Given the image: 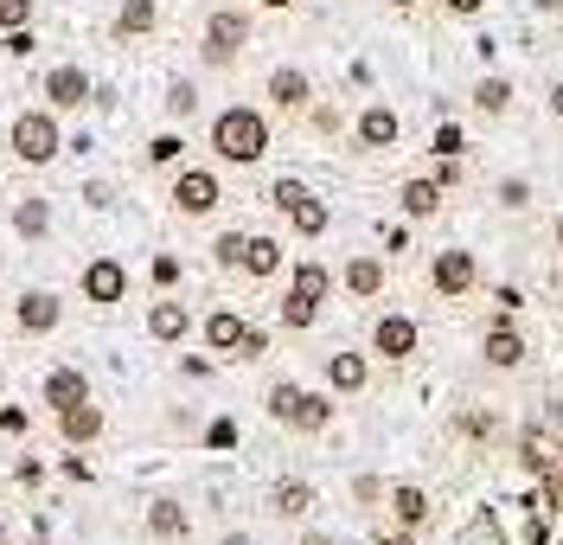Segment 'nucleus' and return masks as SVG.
I'll list each match as a JSON object with an SVG mask.
<instances>
[{
    "label": "nucleus",
    "instance_id": "nucleus-1",
    "mask_svg": "<svg viewBox=\"0 0 563 545\" xmlns=\"http://www.w3.org/2000/svg\"><path fill=\"white\" fill-rule=\"evenodd\" d=\"M211 154L224 161V167H256L263 154H269V116L250 103H231L211 116Z\"/></svg>",
    "mask_w": 563,
    "mask_h": 545
},
{
    "label": "nucleus",
    "instance_id": "nucleus-2",
    "mask_svg": "<svg viewBox=\"0 0 563 545\" xmlns=\"http://www.w3.org/2000/svg\"><path fill=\"white\" fill-rule=\"evenodd\" d=\"M263 411L276 417L282 430H295V436H320L327 424H333V399H320V392H308V385H295V379H282V385H269V399H263Z\"/></svg>",
    "mask_w": 563,
    "mask_h": 545
},
{
    "label": "nucleus",
    "instance_id": "nucleus-3",
    "mask_svg": "<svg viewBox=\"0 0 563 545\" xmlns=\"http://www.w3.org/2000/svg\"><path fill=\"white\" fill-rule=\"evenodd\" d=\"M429 290L442 295V302H467V295L481 290V257L467 251V244L435 251L429 257Z\"/></svg>",
    "mask_w": 563,
    "mask_h": 545
},
{
    "label": "nucleus",
    "instance_id": "nucleus-4",
    "mask_svg": "<svg viewBox=\"0 0 563 545\" xmlns=\"http://www.w3.org/2000/svg\"><path fill=\"white\" fill-rule=\"evenodd\" d=\"M417 353H422V327H417V315H397V308H385V315L372 321V360L410 366Z\"/></svg>",
    "mask_w": 563,
    "mask_h": 545
},
{
    "label": "nucleus",
    "instance_id": "nucleus-5",
    "mask_svg": "<svg viewBox=\"0 0 563 545\" xmlns=\"http://www.w3.org/2000/svg\"><path fill=\"white\" fill-rule=\"evenodd\" d=\"M526 334H519V321H512V315H493L487 327H481V366H487V372H519V366H526Z\"/></svg>",
    "mask_w": 563,
    "mask_h": 545
},
{
    "label": "nucleus",
    "instance_id": "nucleus-6",
    "mask_svg": "<svg viewBox=\"0 0 563 545\" xmlns=\"http://www.w3.org/2000/svg\"><path fill=\"white\" fill-rule=\"evenodd\" d=\"M13 154H20L26 167H45V161H58V122H52L45 109H26V116H13Z\"/></svg>",
    "mask_w": 563,
    "mask_h": 545
},
{
    "label": "nucleus",
    "instance_id": "nucleus-7",
    "mask_svg": "<svg viewBox=\"0 0 563 545\" xmlns=\"http://www.w3.org/2000/svg\"><path fill=\"white\" fill-rule=\"evenodd\" d=\"M250 45V13L244 7H218L206 20V65H231Z\"/></svg>",
    "mask_w": 563,
    "mask_h": 545
},
{
    "label": "nucleus",
    "instance_id": "nucleus-8",
    "mask_svg": "<svg viewBox=\"0 0 563 545\" xmlns=\"http://www.w3.org/2000/svg\"><path fill=\"white\" fill-rule=\"evenodd\" d=\"M352 142L365 148V154H390V148L404 142V116H397L390 103H365L358 122H352Z\"/></svg>",
    "mask_w": 563,
    "mask_h": 545
},
{
    "label": "nucleus",
    "instance_id": "nucleus-9",
    "mask_svg": "<svg viewBox=\"0 0 563 545\" xmlns=\"http://www.w3.org/2000/svg\"><path fill=\"white\" fill-rule=\"evenodd\" d=\"M218 199H224V186H218L211 167H186V174L174 181V212L179 218H211L218 212Z\"/></svg>",
    "mask_w": 563,
    "mask_h": 545
},
{
    "label": "nucleus",
    "instance_id": "nucleus-10",
    "mask_svg": "<svg viewBox=\"0 0 563 545\" xmlns=\"http://www.w3.org/2000/svg\"><path fill=\"white\" fill-rule=\"evenodd\" d=\"M340 283H346V295L352 302H378L385 295V283H390V270H385V257H346V270H340Z\"/></svg>",
    "mask_w": 563,
    "mask_h": 545
},
{
    "label": "nucleus",
    "instance_id": "nucleus-11",
    "mask_svg": "<svg viewBox=\"0 0 563 545\" xmlns=\"http://www.w3.org/2000/svg\"><path fill=\"white\" fill-rule=\"evenodd\" d=\"M372 385V353H327V392H340V399H358Z\"/></svg>",
    "mask_w": 563,
    "mask_h": 545
},
{
    "label": "nucleus",
    "instance_id": "nucleus-12",
    "mask_svg": "<svg viewBox=\"0 0 563 545\" xmlns=\"http://www.w3.org/2000/svg\"><path fill=\"white\" fill-rule=\"evenodd\" d=\"M84 295H90V302H122V295H129V270H122V263H115V257H90V263H84Z\"/></svg>",
    "mask_w": 563,
    "mask_h": 545
},
{
    "label": "nucleus",
    "instance_id": "nucleus-13",
    "mask_svg": "<svg viewBox=\"0 0 563 545\" xmlns=\"http://www.w3.org/2000/svg\"><path fill=\"white\" fill-rule=\"evenodd\" d=\"M442 199H449V193L435 186V174H410V181L397 186V206H404V218H417V225L442 212Z\"/></svg>",
    "mask_w": 563,
    "mask_h": 545
},
{
    "label": "nucleus",
    "instance_id": "nucleus-14",
    "mask_svg": "<svg viewBox=\"0 0 563 545\" xmlns=\"http://www.w3.org/2000/svg\"><path fill=\"white\" fill-rule=\"evenodd\" d=\"M467 103H474V116H487V122H493V116H506V109L519 103V84L493 72V77H481V84L467 90Z\"/></svg>",
    "mask_w": 563,
    "mask_h": 545
},
{
    "label": "nucleus",
    "instance_id": "nucleus-15",
    "mask_svg": "<svg viewBox=\"0 0 563 545\" xmlns=\"http://www.w3.org/2000/svg\"><path fill=\"white\" fill-rule=\"evenodd\" d=\"M308 97H314L308 72H295V65H276V72H269V103H276V109L295 116V109H308Z\"/></svg>",
    "mask_w": 563,
    "mask_h": 545
},
{
    "label": "nucleus",
    "instance_id": "nucleus-16",
    "mask_svg": "<svg viewBox=\"0 0 563 545\" xmlns=\"http://www.w3.org/2000/svg\"><path fill=\"white\" fill-rule=\"evenodd\" d=\"M288 295H301V302H327V295H333V270H327V263H314V257H301V263H295V276H288Z\"/></svg>",
    "mask_w": 563,
    "mask_h": 545
},
{
    "label": "nucleus",
    "instance_id": "nucleus-17",
    "mask_svg": "<svg viewBox=\"0 0 563 545\" xmlns=\"http://www.w3.org/2000/svg\"><path fill=\"white\" fill-rule=\"evenodd\" d=\"M38 399L52 404V411H65V404H84V399H90V379H84L77 366H58V372L45 379V392H38Z\"/></svg>",
    "mask_w": 563,
    "mask_h": 545
},
{
    "label": "nucleus",
    "instance_id": "nucleus-18",
    "mask_svg": "<svg viewBox=\"0 0 563 545\" xmlns=\"http://www.w3.org/2000/svg\"><path fill=\"white\" fill-rule=\"evenodd\" d=\"M390 520H397L404 533L429 526V494H422V488H410V481H397V488H390Z\"/></svg>",
    "mask_w": 563,
    "mask_h": 545
},
{
    "label": "nucleus",
    "instance_id": "nucleus-19",
    "mask_svg": "<svg viewBox=\"0 0 563 545\" xmlns=\"http://www.w3.org/2000/svg\"><path fill=\"white\" fill-rule=\"evenodd\" d=\"M58 430H65V443H97V436H103V411L90 399L65 404V411H58Z\"/></svg>",
    "mask_w": 563,
    "mask_h": 545
},
{
    "label": "nucleus",
    "instance_id": "nucleus-20",
    "mask_svg": "<svg viewBox=\"0 0 563 545\" xmlns=\"http://www.w3.org/2000/svg\"><path fill=\"white\" fill-rule=\"evenodd\" d=\"M45 97L58 109H77V103H90V77L77 72V65H58V72L45 77Z\"/></svg>",
    "mask_w": 563,
    "mask_h": 545
},
{
    "label": "nucleus",
    "instance_id": "nucleus-21",
    "mask_svg": "<svg viewBox=\"0 0 563 545\" xmlns=\"http://www.w3.org/2000/svg\"><path fill=\"white\" fill-rule=\"evenodd\" d=\"M244 315L238 308H218V315H206V347L211 353H238V340H244Z\"/></svg>",
    "mask_w": 563,
    "mask_h": 545
},
{
    "label": "nucleus",
    "instance_id": "nucleus-22",
    "mask_svg": "<svg viewBox=\"0 0 563 545\" xmlns=\"http://www.w3.org/2000/svg\"><path fill=\"white\" fill-rule=\"evenodd\" d=\"M288 225H295V231H301V238H327V225H333V212H327V199H314V193H301V199H295V206H288Z\"/></svg>",
    "mask_w": 563,
    "mask_h": 545
},
{
    "label": "nucleus",
    "instance_id": "nucleus-23",
    "mask_svg": "<svg viewBox=\"0 0 563 545\" xmlns=\"http://www.w3.org/2000/svg\"><path fill=\"white\" fill-rule=\"evenodd\" d=\"M58 315H65V308H58V295L52 290H33L26 302H20V327H26V334H52Z\"/></svg>",
    "mask_w": 563,
    "mask_h": 545
},
{
    "label": "nucleus",
    "instance_id": "nucleus-24",
    "mask_svg": "<svg viewBox=\"0 0 563 545\" xmlns=\"http://www.w3.org/2000/svg\"><path fill=\"white\" fill-rule=\"evenodd\" d=\"M147 533H154V539H186L192 520H186L179 501H154V508H147Z\"/></svg>",
    "mask_w": 563,
    "mask_h": 545
},
{
    "label": "nucleus",
    "instance_id": "nucleus-25",
    "mask_svg": "<svg viewBox=\"0 0 563 545\" xmlns=\"http://www.w3.org/2000/svg\"><path fill=\"white\" fill-rule=\"evenodd\" d=\"M186 327H192L186 302H154V308H147V334H154V340H179Z\"/></svg>",
    "mask_w": 563,
    "mask_h": 545
},
{
    "label": "nucleus",
    "instance_id": "nucleus-26",
    "mask_svg": "<svg viewBox=\"0 0 563 545\" xmlns=\"http://www.w3.org/2000/svg\"><path fill=\"white\" fill-rule=\"evenodd\" d=\"M276 270H282V238H250L244 244V276L263 283V276H276Z\"/></svg>",
    "mask_w": 563,
    "mask_h": 545
},
{
    "label": "nucleus",
    "instance_id": "nucleus-27",
    "mask_svg": "<svg viewBox=\"0 0 563 545\" xmlns=\"http://www.w3.org/2000/svg\"><path fill=\"white\" fill-rule=\"evenodd\" d=\"M269 508H276L282 520H301V513L314 508V488H308V481H276V494H269Z\"/></svg>",
    "mask_w": 563,
    "mask_h": 545
},
{
    "label": "nucleus",
    "instance_id": "nucleus-28",
    "mask_svg": "<svg viewBox=\"0 0 563 545\" xmlns=\"http://www.w3.org/2000/svg\"><path fill=\"white\" fill-rule=\"evenodd\" d=\"M558 456H563V449H551V443H544L538 430L519 436V462H526L531 475H558Z\"/></svg>",
    "mask_w": 563,
    "mask_h": 545
},
{
    "label": "nucleus",
    "instance_id": "nucleus-29",
    "mask_svg": "<svg viewBox=\"0 0 563 545\" xmlns=\"http://www.w3.org/2000/svg\"><path fill=\"white\" fill-rule=\"evenodd\" d=\"M154 0H122V13H115V33L122 39H141V33H154Z\"/></svg>",
    "mask_w": 563,
    "mask_h": 545
},
{
    "label": "nucleus",
    "instance_id": "nucleus-30",
    "mask_svg": "<svg viewBox=\"0 0 563 545\" xmlns=\"http://www.w3.org/2000/svg\"><path fill=\"white\" fill-rule=\"evenodd\" d=\"M13 231H20V238H45V231H52V206H45V199H20V206H13Z\"/></svg>",
    "mask_w": 563,
    "mask_h": 545
},
{
    "label": "nucleus",
    "instance_id": "nucleus-31",
    "mask_svg": "<svg viewBox=\"0 0 563 545\" xmlns=\"http://www.w3.org/2000/svg\"><path fill=\"white\" fill-rule=\"evenodd\" d=\"M314 321H320L314 302H301V295H282V327H288V334H308Z\"/></svg>",
    "mask_w": 563,
    "mask_h": 545
},
{
    "label": "nucleus",
    "instance_id": "nucleus-32",
    "mask_svg": "<svg viewBox=\"0 0 563 545\" xmlns=\"http://www.w3.org/2000/svg\"><path fill=\"white\" fill-rule=\"evenodd\" d=\"M531 206V181L526 174H506V181H499V212H526Z\"/></svg>",
    "mask_w": 563,
    "mask_h": 545
},
{
    "label": "nucleus",
    "instance_id": "nucleus-33",
    "mask_svg": "<svg viewBox=\"0 0 563 545\" xmlns=\"http://www.w3.org/2000/svg\"><path fill=\"white\" fill-rule=\"evenodd\" d=\"M244 231H224V238H218V244H211V257H218V263H224V270H244Z\"/></svg>",
    "mask_w": 563,
    "mask_h": 545
},
{
    "label": "nucleus",
    "instance_id": "nucleus-34",
    "mask_svg": "<svg viewBox=\"0 0 563 545\" xmlns=\"http://www.w3.org/2000/svg\"><path fill=\"white\" fill-rule=\"evenodd\" d=\"M461 181H467V161H461V154H435V186L455 193Z\"/></svg>",
    "mask_w": 563,
    "mask_h": 545
},
{
    "label": "nucleus",
    "instance_id": "nucleus-35",
    "mask_svg": "<svg viewBox=\"0 0 563 545\" xmlns=\"http://www.w3.org/2000/svg\"><path fill=\"white\" fill-rule=\"evenodd\" d=\"M192 109H199V90H192L186 77H174V84H167V116H192Z\"/></svg>",
    "mask_w": 563,
    "mask_h": 545
},
{
    "label": "nucleus",
    "instance_id": "nucleus-36",
    "mask_svg": "<svg viewBox=\"0 0 563 545\" xmlns=\"http://www.w3.org/2000/svg\"><path fill=\"white\" fill-rule=\"evenodd\" d=\"M179 154H186V142H179V135H154V142H147V161H154V167H174Z\"/></svg>",
    "mask_w": 563,
    "mask_h": 545
},
{
    "label": "nucleus",
    "instance_id": "nucleus-37",
    "mask_svg": "<svg viewBox=\"0 0 563 545\" xmlns=\"http://www.w3.org/2000/svg\"><path fill=\"white\" fill-rule=\"evenodd\" d=\"M13 26H33V0H0V33Z\"/></svg>",
    "mask_w": 563,
    "mask_h": 545
},
{
    "label": "nucleus",
    "instance_id": "nucleus-38",
    "mask_svg": "<svg viewBox=\"0 0 563 545\" xmlns=\"http://www.w3.org/2000/svg\"><path fill=\"white\" fill-rule=\"evenodd\" d=\"M429 154H467V135H461V122H442L435 129V148Z\"/></svg>",
    "mask_w": 563,
    "mask_h": 545
},
{
    "label": "nucleus",
    "instance_id": "nucleus-39",
    "mask_svg": "<svg viewBox=\"0 0 563 545\" xmlns=\"http://www.w3.org/2000/svg\"><path fill=\"white\" fill-rule=\"evenodd\" d=\"M269 353V334L263 327H244V340H238V360H263Z\"/></svg>",
    "mask_w": 563,
    "mask_h": 545
},
{
    "label": "nucleus",
    "instance_id": "nucleus-40",
    "mask_svg": "<svg viewBox=\"0 0 563 545\" xmlns=\"http://www.w3.org/2000/svg\"><path fill=\"white\" fill-rule=\"evenodd\" d=\"M301 193H308L301 181H276V193H269V206H276V212H288V206H295Z\"/></svg>",
    "mask_w": 563,
    "mask_h": 545
},
{
    "label": "nucleus",
    "instance_id": "nucleus-41",
    "mask_svg": "<svg viewBox=\"0 0 563 545\" xmlns=\"http://www.w3.org/2000/svg\"><path fill=\"white\" fill-rule=\"evenodd\" d=\"M455 430H461V436H487L493 417H487V411H474V417H455Z\"/></svg>",
    "mask_w": 563,
    "mask_h": 545
},
{
    "label": "nucleus",
    "instance_id": "nucleus-42",
    "mask_svg": "<svg viewBox=\"0 0 563 545\" xmlns=\"http://www.w3.org/2000/svg\"><path fill=\"white\" fill-rule=\"evenodd\" d=\"M7 52H13V58H26V52H33V33H26V26H13V33H7Z\"/></svg>",
    "mask_w": 563,
    "mask_h": 545
},
{
    "label": "nucleus",
    "instance_id": "nucleus-43",
    "mask_svg": "<svg viewBox=\"0 0 563 545\" xmlns=\"http://www.w3.org/2000/svg\"><path fill=\"white\" fill-rule=\"evenodd\" d=\"M154 283H179V263H174V257H154Z\"/></svg>",
    "mask_w": 563,
    "mask_h": 545
},
{
    "label": "nucleus",
    "instance_id": "nucleus-44",
    "mask_svg": "<svg viewBox=\"0 0 563 545\" xmlns=\"http://www.w3.org/2000/svg\"><path fill=\"white\" fill-rule=\"evenodd\" d=\"M442 7H449V13H455V20H467V13H481V7H487V0H442Z\"/></svg>",
    "mask_w": 563,
    "mask_h": 545
},
{
    "label": "nucleus",
    "instance_id": "nucleus-45",
    "mask_svg": "<svg viewBox=\"0 0 563 545\" xmlns=\"http://www.w3.org/2000/svg\"><path fill=\"white\" fill-rule=\"evenodd\" d=\"M551 116H563V77L551 84Z\"/></svg>",
    "mask_w": 563,
    "mask_h": 545
},
{
    "label": "nucleus",
    "instance_id": "nucleus-46",
    "mask_svg": "<svg viewBox=\"0 0 563 545\" xmlns=\"http://www.w3.org/2000/svg\"><path fill=\"white\" fill-rule=\"evenodd\" d=\"M256 7H269V13H288V7H295V0H256Z\"/></svg>",
    "mask_w": 563,
    "mask_h": 545
},
{
    "label": "nucleus",
    "instance_id": "nucleus-47",
    "mask_svg": "<svg viewBox=\"0 0 563 545\" xmlns=\"http://www.w3.org/2000/svg\"><path fill=\"white\" fill-rule=\"evenodd\" d=\"M551 244H558V251H563V212H558V225H551Z\"/></svg>",
    "mask_w": 563,
    "mask_h": 545
},
{
    "label": "nucleus",
    "instance_id": "nucleus-48",
    "mask_svg": "<svg viewBox=\"0 0 563 545\" xmlns=\"http://www.w3.org/2000/svg\"><path fill=\"white\" fill-rule=\"evenodd\" d=\"M531 7H538V13H558L563 0H531Z\"/></svg>",
    "mask_w": 563,
    "mask_h": 545
},
{
    "label": "nucleus",
    "instance_id": "nucleus-49",
    "mask_svg": "<svg viewBox=\"0 0 563 545\" xmlns=\"http://www.w3.org/2000/svg\"><path fill=\"white\" fill-rule=\"evenodd\" d=\"M385 7H417V0H385Z\"/></svg>",
    "mask_w": 563,
    "mask_h": 545
},
{
    "label": "nucleus",
    "instance_id": "nucleus-50",
    "mask_svg": "<svg viewBox=\"0 0 563 545\" xmlns=\"http://www.w3.org/2000/svg\"><path fill=\"white\" fill-rule=\"evenodd\" d=\"M558 302H563V270H558Z\"/></svg>",
    "mask_w": 563,
    "mask_h": 545
},
{
    "label": "nucleus",
    "instance_id": "nucleus-51",
    "mask_svg": "<svg viewBox=\"0 0 563 545\" xmlns=\"http://www.w3.org/2000/svg\"><path fill=\"white\" fill-rule=\"evenodd\" d=\"M558 481H563V456H558Z\"/></svg>",
    "mask_w": 563,
    "mask_h": 545
},
{
    "label": "nucleus",
    "instance_id": "nucleus-52",
    "mask_svg": "<svg viewBox=\"0 0 563 545\" xmlns=\"http://www.w3.org/2000/svg\"><path fill=\"white\" fill-rule=\"evenodd\" d=\"M0 545H7V526H0Z\"/></svg>",
    "mask_w": 563,
    "mask_h": 545
},
{
    "label": "nucleus",
    "instance_id": "nucleus-53",
    "mask_svg": "<svg viewBox=\"0 0 563 545\" xmlns=\"http://www.w3.org/2000/svg\"><path fill=\"white\" fill-rule=\"evenodd\" d=\"M558 449H563V430H558Z\"/></svg>",
    "mask_w": 563,
    "mask_h": 545
},
{
    "label": "nucleus",
    "instance_id": "nucleus-54",
    "mask_svg": "<svg viewBox=\"0 0 563 545\" xmlns=\"http://www.w3.org/2000/svg\"><path fill=\"white\" fill-rule=\"evenodd\" d=\"M308 545H327V539H308Z\"/></svg>",
    "mask_w": 563,
    "mask_h": 545
},
{
    "label": "nucleus",
    "instance_id": "nucleus-55",
    "mask_svg": "<svg viewBox=\"0 0 563 545\" xmlns=\"http://www.w3.org/2000/svg\"><path fill=\"white\" fill-rule=\"evenodd\" d=\"M429 7H442V0H429Z\"/></svg>",
    "mask_w": 563,
    "mask_h": 545
},
{
    "label": "nucleus",
    "instance_id": "nucleus-56",
    "mask_svg": "<svg viewBox=\"0 0 563 545\" xmlns=\"http://www.w3.org/2000/svg\"><path fill=\"white\" fill-rule=\"evenodd\" d=\"M33 545H45V539H33Z\"/></svg>",
    "mask_w": 563,
    "mask_h": 545
}]
</instances>
